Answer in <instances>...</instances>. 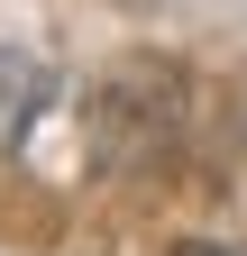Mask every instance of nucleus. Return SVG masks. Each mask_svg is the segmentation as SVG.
Segmentation results:
<instances>
[{"instance_id":"f257e3e1","label":"nucleus","mask_w":247,"mask_h":256,"mask_svg":"<svg viewBox=\"0 0 247 256\" xmlns=\"http://www.w3.org/2000/svg\"><path fill=\"white\" fill-rule=\"evenodd\" d=\"M46 101H55V64L28 46H0V156L46 119Z\"/></svg>"},{"instance_id":"f03ea898","label":"nucleus","mask_w":247,"mask_h":256,"mask_svg":"<svg viewBox=\"0 0 247 256\" xmlns=\"http://www.w3.org/2000/svg\"><path fill=\"white\" fill-rule=\"evenodd\" d=\"M174 256H220V247H174Z\"/></svg>"}]
</instances>
